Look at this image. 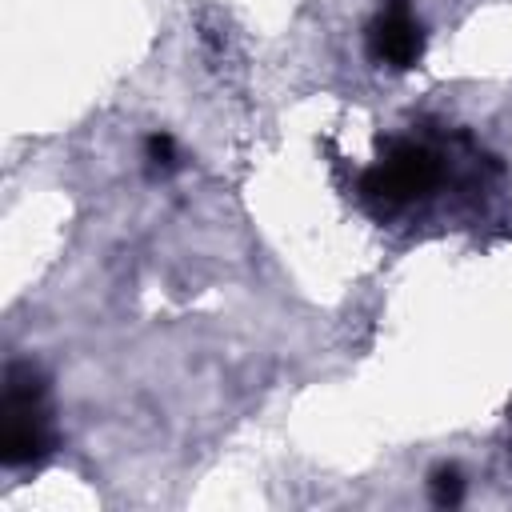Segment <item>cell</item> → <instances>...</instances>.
Segmentation results:
<instances>
[{
    "mask_svg": "<svg viewBox=\"0 0 512 512\" xmlns=\"http://www.w3.org/2000/svg\"><path fill=\"white\" fill-rule=\"evenodd\" d=\"M428 484H432V500L436 504H456L464 496V480H460L456 468H436Z\"/></svg>",
    "mask_w": 512,
    "mask_h": 512,
    "instance_id": "5b68a950",
    "label": "cell"
},
{
    "mask_svg": "<svg viewBox=\"0 0 512 512\" xmlns=\"http://www.w3.org/2000/svg\"><path fill=\"white\" fill-rule=\"evenodd\" d=\"M440 180H444L440 156L428 144L400 136V140H388L384 144V152H380V160L372 168H364L356 192H360V200L380 220H388V216L420 204L424 196H432Z\"/></svg>",
    "mask_w": 512,
    "mask_h": 512,
    "instance_id": "7a4b0ae2",
    "label": "cell"
},
{
    "mask_svg": "<svg viewBox=\"0 0 512 512\" xmlns=\"http://www.w3.org/2000/svg\"><path fill=\"white\" fill-rule=\"evenodd\" d=\"M52 416H48V380L36 364L12 360L4 368L0 400V456L8 468L40 464L52 452Z\"/></svg>",
    "mask_w": 512,
    "mask_h": 512,
    "instance_id": "6da1fadb",
    "label": "cell"
},
{
    "mask_svg": "<svg viewBox=\"0 0 512 512\" xmlns=\"http://www.w3.org/2000/svg\"><path fill=\"white\" fill-rule=\"evenodd\" d=\"M144 160H148V172L168 176V172L176 168V144H172V136L152 132V136H148V144H144Z\"/></svg>",
    "mask_w": 512,
    "mask_h": 512,
    "instance_id": "277c9868",
    "label": "cell"
},
{
    "mask_svg": "<svg viewBox=\"0 0 512 512\" xmlns=\"http://www.w3.org/2000/svg\"><path fill=\"white\" fill-rule=\"evenodd\" d=\"M364 44L376 64L404 72L424 56V24L416 20L408 0H384L364 28Z\"/></svg>",
    "mask_w": 512,
    "mask_h": 512,
    "instance_id": "3957f363",
    "label": "cell"
}]
</instances>
